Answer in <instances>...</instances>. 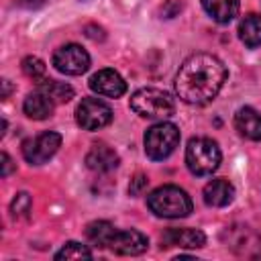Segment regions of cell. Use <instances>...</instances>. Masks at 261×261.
Wrapping results in <instances>:
<instances>
[{"instance_id": "ffe728a7", "label": "cell", "mask_w": 261, "mask_h": 261, "mask_svg": "<svg viewBox=\"0 0 261 261\" xmlns=\"http://www.w3.org/2000/svg\"><path fill=\"white\" fill-rule=\"evenodd\" d=\"M55 259H92V251L77 241H69L55 253Z\"/></svg>"}, {"instance_id": "ba28073f", "label": "cell", "mask_w": 261, "mask_h": 261, "mask_svg": "<svg viewBox=\"0 0 261 261\" xmlns=\"http://www.w3.org/2000/svg\"><path fill=\"white\" fill-rule=\"evenodd\" d=\"M53 65L65 75H82L90 67V55L75 43L63 45L53 53Z\"/></svg>"}, {"instance_id": "8992f818", "label": "cell", "mask_w": 261, "mask_h": 261, "mask_svg": "<svg viewBox=\"0 0 261 261\" xmlns=\"http://www.w3.org/2000/svg\"><path fill=\"white\" fill-rule=\"evenodd\" d=\"M61 147V135L55 130H45L33 139L22 141V157L31 163V165H41L45 161H49L57 149Z\"/></svg>"}, {"instance_id": "7402d4cb", "label": "cell", "mask_w": 261, "mask_h": 261, "mask_svg": "<svg viewBox=\"0 0 261 261\" xmlns=\"http://www.w3.org/2000/svg\"><path fill=\"white\" fill-rule=\"evenodd\" d=\"M31 208H33V200H31V196L27 192L16 194V198L10 204V212H12L14 218H27L29 212H31Z\"/></svg>"}, {"instance_id": "d6986e66", "label": "cell", "mask_w": 261, "mask_h": 261, "mask_svg": "<svg viewBox=\"0 0 261 261\" xmlns=\"http://www.w3.org/2000/svg\"><path fill=\"white\" fill-rule=\"evenodd\" d=\"M37 88L41 92H45L55 104H61V102H69L73 98V88L65 82H57V80H41L37 82Z\"/></svg>"}, {"instance_id": "6da1fadb", "label": "cell", "mask_w": 261, "mask_h": 261, "mask_svg": "<svg viewBox=\"0 0 261 261\" xmlns=\"http://www.w3.org/2000/svg\"><path fill=\"white\" fill-rule=\"evenodd\" d=\"M228 77L226 65L212 53L190 55L175 75V94L186 104H208Z\"/></svg>"}, {"instance_id": "cb8c5ba5", "label": "cell", "mask_w": 261, "mask_h": 261, "mask_svg": "<svg viewBox=\"0 0 261 261\" xmlns=\"http://www.w3.org/2000/svg\"><path fill=\"white\" fill-rule=\"evenodd\" d=\"M0 161H2L0 175H2V177H8V175H10V171L14 169V163H12V159L8 157V153H2V155H0Z\"/></svg>"}, {"instance_id": "30bf717a", "label": "cell", "mask_w": 261, "mask_h": 261, "mask_svg": "<svg viewBox=\"0 0 261 261\" xmlns=\"http://www.w3.org/2000/svg\"><path fill=\"white\" fill-rule=\"evenodd\" d=\"M90 88L106 98H120L126 92V82L114 69H100L90 77Z\"/></svg>"}, {"instance_id": "4fadbf2b", "label": "cell", "mask_w": 261, "mask_h": 261, "mask_svg": "<svg viewBox=\"0 0 261 261\" xmlns=\"http://www.w3.org/2000/svg\"><path fill=\"white\" fill-rule=\"evenodd\" d=\"M86 165L92 171L106 173V171H112L118 165V155L112 147H108L104 143H96V145H92V149L86 155Z\"/></svg>"}, {"instance_id": "9c48e42d", "label": "cell", "mask_w": 261, "mask_h": 261, "mask_svg": "<svg viewBox=\"0 0 261 261\" xmlns=\"http://www.w3.org/2000/svg\"><path fill=\"white\" fill-rule=\"evenodd\" d=\"M149 247V239L139 230H116L108 249L116 255H141Z\"/></svg>"}, {"instance_id": "3957f363", "label": "cell", "mask_w": 261, "mask_h": 261, "mask_svg": "<svg viewBox=\"0 0 261 261\" xmlns=\"http://www.w3.org/2000/svg\"><path fill=\"white\" fill-rule=\"evenodd\" d=\"M222 159L220 147L208 137H192L186 147V165L194 175H210Z\"/></svg>"}, {"instance_id": "7a4b0ae2", "label": "cell", "mask_w": 261, "mask_h": 261, "mask_svg": "<svg viewBox=\"0 0 261 261\" xmlns=\"http://www.w3.org/2000/svg\"><path fill=\"white\" fill-rule=\"evenodd\" d=\"M147 206L159 218H186L192 212V198L179 186L167 184L147 196Z\"/></svg>"}, {"instance_id": "7c38bea8", "label": "cell", "mask_w": 261, "mask_h": 261, "mask_svg": "<svg viewBox=\"0 0 261 261\" xmlns=\"http://www.w3.org/2000/svg\"><path fill=\"white\" fill-rule=\"evenodd\" d=\"M202 196H204V202L208 206L222 208V206H228L234 200V186L224 177H216V179H210L204 186Z\"/></svg>"}, {"instance_id": "603a6c76", "label": "cell", "mask_w": 261, "mask_h": 261, "mask_svg": "<svg viewBox=\"0 0 261 261\" xmlns=\"http://www.w3.org/2000/svg\"><path fill=\"white\" fill-rule=\"evenodd\" d=\"M147 184H149V179L143 175V173H137L133 179H130V186H128V192L133 194V196H139L145 188H147Z\"/></svg>"}, {"instance_id": "9a60e30c", "label": "cell", "mask_w": 261, "mask_h": 261, "mask_svg": "<svg viewBox=\"0 0 261 261\" xmlns=\"http://www.w3.org/2000/svg\"><path fill=\"white\" fill-rule=\"evenodd\" d=\"M53 106H55V102L45 92H41L39 88L35 92L27 94V98L22 102L24 114L29 118H33V120H45V118H49L53 114Z\"/></svg>"}, {"instance_id": "8fae6325", "label": "cell", "mask_w": 261, "mask_h": 261, "mask_svg": "<svg viewBox=\"0 0 261 261\" xmlns=\"http://www.w3.org/2000/svg\"><path fill=\"white\" fill-rule=\"evenodd\" d=\"M163 247H179V249H200L206 245V234L198 228H167L161 237Z\"/></svg>"}, {"instance_id": "52a82bcc", "label": "cell", "mask_w": 261, "mask_h": 261, "mask_svg": "<svg viewBox=\"0 0 261 261\" xmlns=\"http://www.w3.org/2000/svg\"><path fill=\"white\" fill-rule=\"evenodd\" d=\"M75 120L84 130H98L110 124L112 108L98 98H84L75 108Z\"/></svg>"}, {"instance_id": "44dd1931", "label": "cell", "mask_w": 261, "mask_h": 261, "mask_svg": "<svg viewBox=\"0 0 261 261\" xmlns=\"http://www.w3.org/2000/svg\"><path fill=\"white\" fill-rule=\"evenodd\" d=\"M22 71H24V75H29L31 80H35V82H41V80H45V71H47V65H45V61L43 59H39V57H35V55H27L24 59H22Z\"/></svg>"}, {"instance_id": "ac0fdd59", "label": "cell", "mask_w": 261, "mask_h": 261, "mask_svg": "<svg viewBox=\"0 0 261 261\" xmlns=\"http://www.w3.org/2000/svg\"><path fill=\"white\" fill-rule=\"evenodd\" d=\"M114 232H116V228H114V224L108 222V220H94V222H90V224L86 226V237H88V241H90L92 245L100 247V249H104V247L110 245Z\"/></svg>"}, {"instance_id": "2e32d148", "label": "cell", "mask_w": 261, "mask_h": 261, "mask_svg": "<svg viewBox=\"0 0 261 261\" xmlns=\"http://www.w3.org/2000/svg\"><path fill=\"white\" fill-rule=\"evenodd\" d=\"M202 6L206 14L220 24L230 22L239 14V0H202Z\"/></svg>"}, {"instance_id": "5b68a950", "label": "cell", "mask_w": 261, "mask_h": 261, "mask_svg": "<svg viewBox=\"0 0 261 261\" xmlns=\"http://www.w3.org/2000/svg\"><path fill=\"white\" fill-rule=\"evenodd\" d=\"M145 153L153 161H163L167 159L175 147L179 145V128L173 122H157L147 128L145 133Z\"/></svg>"}, {"instance_id": "277c9868", "label": "cell", "mask_w": 261, "mask_h": 261, "mask_svg": "<svg viewBox=\"0 0 261 261\" xmlns=\"http://www.w3.org/2000/svg\"><path fill=\"white\" fill-rule=\"evenodd\" d=\"M130 108L143 118H169L175 112L173 98L159 88H141L130 96Z\"/></svg>"}, {"instance_id": "e0dca14e", "label": "cell", "mask_w": 261, "mask_h": 261, "mask_svg": "<svg viewBox=\"0 0 261 261\" xmlns=\"http://www.w3.org/2000/svg\"><path fill=\"white\" fill-rule=\"evenodd\" d=\"M239 39L249 49L261 45V14H247L239 22Z\"/></svg>"}, {"instance_id": "d4e9b609", "label": "cell", "mask_w": 261, "mask_h": 261, "mask_svg": "<svg viewBox=\"0 0 261 261\" xmlns=\"http://www.w3.org/2000/svg\"><path fill=\"white\" fill-rule=\"evenodd\" d=\"M18 4L24 8H37V6L45 4V0H18Z\"/></svg>"}, {"instance_id": "5bb4252c", "label": "cell", "mask_w": 261, "mask_h": 261, "mask_svg": "<svg viewBox=\"0 0 261 261\" xmlns=\"http://www.w3.org/2000/svg\"><path fill=\"white\" fill-rule=\"evenodd\" d=\"M234 128L249 141H261V114L251 106L239 108L234 114Z\"/></svg>"}]
</instances>
